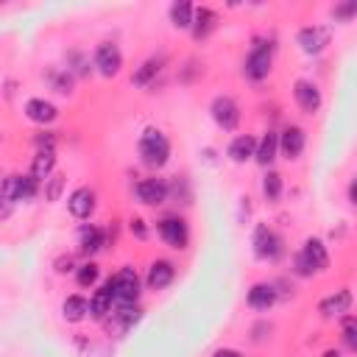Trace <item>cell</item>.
<instances>
[{
  "label": "cell",
  "mask_w": 357,
  "mask_h": 357,
  "mask_svg": "<svg viewBox=\"0 0 357 357\" xmlns=\"http://www.w3.org/2000/svg\"><path fill=\"white\" fill-rule=\"evenodd\" d=\"M112 307H114V293H112V287H109V282L92 296V301H89V315L92 318H103V315H109L112 312Z\"/></svg>",
  "instance_id": "cell-20"
},
{
  "label": "cell",
  "mask_w": 357,
  "mask_h": 357,
  "mask_svg": "<svg viewBox=\"0 0 357 357\" xmlns=\"http://www.w3.org/2000/svg\"><path fill=\"white\" fill-rule=\"evenodd\" d=\"M137 198L142 204H148V206H159L167 198V184L162 178H142L137 184Z\"/></svg>",
  "instance_id": "cell-13"
},
{
  "label": "cell",
  "mask_w": 357,
  "mask_h": 357,
  "mask_svg": "<svg viewBox=\"0 0 357 357\" xmlns=\"http://www.w3.org/2000/svg\"><path fill=\"white\" fill-rule=\"evenodd\" d=\"M25 117L45 126V123H53L59 117V109L45 98H31V100H25Z\"/></svg>",
  "instance_id": "cell-14"
},
{
  "label": "cell",
  "mask_w": 357,
  "mask_h": 357,
  "mask_svg": "<svg viewBox=\"0 0 357 357\" xmlns=\"http://www.w3.org/2000/svg\"><path fill=\"white\" fill-rule=\"evenodd\" d=\"M75 279H78V284H81V287H92V284L98 282V265H95V262L81 265V268H78V273H75Z\"/></svg>",
  "instance_id": "cell-29"
},
{
  "label": "cell",
  "mask_w": 357,
  "mask_h": 357,
  "mask_svg": "<svg viewBox=\"0 0 357 357\" xmlns=\"http://www.w3.org/2000/svg\"><path fill=\"white\" fill-rule=\"evenodd\" d=\"M103 243H106L103 229H98V226H84V229H81V251H84V254L100 251Z\"/></svg>",
  "instance_id": "cell-24"
},
{
  "label": "cell",
  "mask_w": 357,
  "mask_h": 357,
  "mask_svg": "<svg viewBox=\"0 0 357 357\" xmlns=\"http://www.w3.org/2000/svg\"><path fill=\"white\" fill-rule=\"evenodd\" d=\"M296 39H298V45H301L304 53H321L329 45V31L321 28V25H307V28L298 31Z\"/></svg>",
  "instance_id": "cell-11"
},
{
  "label": "cell",
  "mask_w": 357,
  "mask_h": 357,
  "mask_svg": "<svg viewBox=\"0 0 357 357\" xmlns=\"http://www.w3.org/2000/svg\"><path fill=\"white\" fill-rule=\"evenodd\" d=\"M95 67H98V73L106 75V78L117 75L120 67H123V53H120V47L112 45V42L98 45V50H95Z\"/></svg>",
  "instance_id": "cell-7"
},
{
  "label": "cell",
  "mask_w": 357,
  "mask_h": 357,
  "mask_svg": "<svg viewBox=\"0 0 357 357\" xmlns=\"http://www.w3.org/2000/svg\"><path fill=\"white\" fill-rule=\"evenodd\" d=\"M0 195L8 204H14V201H31L36 195V178L33 176H8L3 181Z\"/></svg>",
  "instance_id": "cell-4"
},
{
  "label": "cell",
  "mask_w": 357,
  "mask_h": 357,
  "mask_svg": "<svg viewBox=\"0 0 357 357\" xmlns=\"http://www.w3.org/2000/svg\"><path fill=\"white\" fill-rule=\"evenodd\" d=\"M67 206H70V212H73V218H89L92 212H95V192L89 190V187H78L70 198H67Z\"/></svg>",
  "instance_id": "cell-15"
},
{
  "label": "cell",
  "mask_w": 357,
  "mask_h": 357,
  "mask_svg": "<svg viewBox=\"0 0 357 357\" xmlns=\"http://www.w3.org/2000/svg\"><path fill=\"white\" fill-rule=\"evenodd\" d=\"M349 307H351V293L349 290H335L332 296H326L324 301H321V315H326V318H340V315H346L349 312Z\"/></svg>",
  "instance_id": "cell-17"
},
{
  "label": "cell",
  "mask_w": 357,
  "mask_h": 357,
  "mask_svg": "<svg viewBox=\"0 0 357 357\" xmlns=\"http://www.w3.org/2000/svg\"><path fill=\"white\" fill-rule=\"evenodd\" d=\"M276 151H279V134H273V131H268L259 142H257V162L259 165H271L273 159H276Z\"/></svg>",
  "instance_id": "cell-23"
},
{
  "label": "cell",
  "mask_w": 357,
  "mask_h": 357,
  "mask_svg": "<svg viewBox=\"0 0 357 357\" xmlns=\"http://www.w3.org/2000/svg\"><path fill=\"white\" fill-rule=\"evenodd\" d=\"M304 145H307V134L298 126H287L282 131V137H279V148H282V153L287 159H298L301 151H304Z\"/></svg>",
  "instance_id": "cell-12"
},
{
  "label": "cell",
  "mask_w": 357,
  "mask_h": 357,
  "mask_svg": "<svg viewBox=\"0 0 357 357\" xmlns=\"http://www.w3.org/2000/svg\"><path fill=\"white\" fill-rule=\"evenodd\" d=\"M293 98H296L298 109L307 112V114H312V112L321 109V89L312 81H307V78H298L293 84Z\"/></svg>",
  "instance_id": "cell-10"
},
{
  "label": "cell",
  "mask_w": 357,
  "mask_h": 357,
  "mask_svg": "<svg viewBox=\"0 0 357 357\" xmlns=\"http://www.w3.org/2000/svg\"><path fill=\"white\" fill-rule=\"evenodd\" d=\"M61 187H64V176H53L50 187L45 190V198H47V201H56V198H59V192H61Z\"/></svg>",
  "instance_id": "cell-32"
},
{
  "label": "cell",
  "mask_w": 357,
  "mask_h": 357,
  "mask_svg": "<svg viewBox=\"0 0 357 357\" xmlns=\"http://www.w3.org/2000/svg\"><path fill=\"white\" fill-rule=\"evenodd\" d=\"M271 45H257L251 53H248V59H245V75L251 78V81H262V78H268V73H271Z\"/></svg>",
  "instance_id": "cell-8"
},
{
  "label": "cell",
  "mask_w": 357,
  "mask_h": 357,
  "mask_svg": "<svg viewBox=\"0 0 357 357\" xmlns=\"http://www.w3.org/2000/svg\"><path fill=\"white\" fill-rule=\"evenodd\" d=\"M349 201H351V204L357 206V178H354V181L349 184Z\"/></svg>",
  "instance_id": "cell-35"
},
{
  "label": "cell",
  "mask_w": 357,
  "mask_h": 357,
  "mask_svg": "<svg viewBox=\"0 0 357 357\" xmlns=\"http://www.w3.org/2000/svg\"><path fill=\"white\" fill-rule=\"evenodd\" d=\"M321 357H340V354H337V351H335V349H329V351H324V354H321Z\"/></svg>",
  "instance_id": "cell-37"
},
{
  "label": "cell",
  "mask_w": 357,
  "mask_h": 357,
  "mask_svg": "<svg viewBox=\"0 0 357 357\" xmlns=\"http://www.w3.org/2000/svg\"><path fill=\"white\" fill-rule=\"evenodd\" d=\"M254 254L259 259H276L282 254V237L268 226H257L254 231Z\"/></svg>",
  "instance_id": "cell-9"
},
{
  "label": "cell",
  "mask_w": 357,
  "mask_h": 357,
  "mask_svg": "<svg viewBox=\"0 0 357 357\" xmlns=\"http://www.w3.org/2000/svg\"><path fill=\"white\" fill-rule=\"evenodd\" d=\"M53 167H56V153L47 151V148H42V151H36V156H33V162H31V176H33L36 181H39V178L47 181V176L53 173Z\"/></svg>",
  "instance_id": "cell-21"
},
{
  "label": "cell",
  "mask_w": 357,
  "mask_h": 357,
  "mask_svg": "<svg viewBox=\"0 0 357 357\" xmlns=\"http://www.w3.org/2000/svg\"><path fill=\"white\" fill-rule=\"evenodd\" d=\"M354 14H357V0H346V3H337V6L332 8V17H335V20H340V22L351 20Z\"/></svg>",
  "instance_id": "cell-30"
},
{
  "label": "cell",
  "mask_w": 357,
  "mask_h": 357,
  "mask_svg": "<svg viewBox=\"0 0 357 357\" xmlns=\"http://www.w3.org/2000/svg\"><path fill=\"white\" fill-rule=\"evenodd\" d=\"M326 265H329V254L318 237H310L304 243V248L296 254V273L298 276H310L312 271H326Z\"/></svg>",
  "instance_id": "cell-2"
},
{
  "label": "cell",
  "mask_w": 357,
  "mask_h": 357,
  "mask_svg": "<svg viewBox=\"0 0 357 357\" xmlns=\"http://www.w3.org/2000/svg\"><path fill=\"white\" fill-rule=\"evenodd\" d=\"M245 301H248V307H251V310H268V307L276 301V290H273L271 284L259 282V284H254V287L248 290Z\"/></svg>",
  "instance_id": "cell-18"
},
{
  "label": "cell",
  "mask_w": 357,
  "mask_h": 357,
  "mask_svg": "<svg viewBox=\"0 0 357 357\" xmlns=\"http://www.w3.org/2000/svg\"><path fill=\"white\" fill-rule=\"evenodd\" d=\"M192 20H195V8L190 3H173L170 6V22L176 28H192Z\"/></svg>",
  "instance_id": "cell-26"
},
{
  "label": "cell",
  "mask_w": 357,
  "mask_h": 357,
  "mask_svg": "<svg viewBox=\"0 0 357 357\" xmlns=\"http://www.w3.org/2000/svg\"><path fill=\"white\" fill-rule=\"evenodd\" d=\"M61 312L67 321H84L86 312H89V301L84 296H67L64 304H61Z\"/></svg>",
  "instance_id": "cell-25"
},
{
  "label": "cell",
  "mask_w": 357,
  "mask_h": 357,
  "mask_svg": "<svg viewBox=\"0 0 357 357\" xmlns=\"http://www.w3.org/2000/svg\"><path fill=\"white\" fill-rule=\"evenodd\" d=\"M262 192H265L268 201H276V198L282 195V176L271 170V173L262 178Z\"/></svg>",
  "instance_id": "cell-28"
},
{
  "label": "cell",
  "mask_w": 357,
  "mask_h": 357,
  "mask_svg": "<svg viewBox=\"0 0 357 357\" xmlns=\"http://www.w3.org/2000/svg\"><path fill=\"white\" fill-rule=\"evenodd\" d=\"M343 340L351 351H357V318H343Z\"/></svg>",
  "instance_id": "cell-31"
},
{
  "label": "cell",
  "mask_w": 357,
  "mask_h": 357,
  "mask_svg": "<svg viewBox=\"0 0 357 357\" xmlns=\"http://www.w3.org/2000/svg\"><path fill=\"white\" fill-rule=\"evenodd\" d=\"M131 231H134L137 237H145V220H139V218H134V220H131Z\"/></svg>",
  "instance_id": "cell-33"
},
{
  "label": "cell",
  "mask_w": 357,
  "mask_h": 357,
  "mask_svg": "<svg viewBox=\"0 0 357 357\" xmlns=\"http://www.w3.org/2000/svg\"><path fill=\"white\" fill-rule=\"evenodd\" d=\"M56 265H59V271H61V273H64V271H73V259H70V257H67V259H59Z\"/></svg>",
  "instance_id": "cell-36"
},
{
  "label": "cell",
  "mask_w": 357,
  "mask_h": 357,
  "mask_svg": "<svg viewBox=\"0 0 357 357\" xmlns=\"http://www.w3.org/2000/svg\"><path fill=\"white\" fill-rule=\"evenodd\" d=\"M215 357H243L240 351H234V349H218L215 351Z\"/></svg>",
  "instance_id": "cell-34"
},
{
  "label": "cell",
  "mask_w": 357,
  "mask_h": 357,
  "mask_svg": "<svg viewBox=\"0 0 357 357\" xmlns=\"http://www.w3.org/2000/svg\"><path fill=\"white\" fill-rule=\"evenodd\" d=\"M212 117H215V123L223 128V131H231V128H237V123H240V106L229 98V95H218L215 100H212Z\"/></svg>",
  "instance_id": "cell-6"
},
{
  "label": "cell",
  "mask_w": 357,
  "mask_h": 357,
  "mask_svg": "<svg viewBox=\"0 0 357 357\" xmlns=\"http://www.w3.org/2000/svg\"><path fill=\"white\" fill-rule=\"evenodd\" d=\"M159 67H162V61H159V59H148V61L134 73V84H137V86H148V84H151V78L159 73Z\"/></svg>",
  "instance_id": "cell-27"
},
{
  "label": "cell",
  "mask_w": 357,
  "mask_h": 357,
  "mask_svg": "<svg viewBox=\"0 0 357 357\" xmlns=\"http://www.w3.org/2000/svg\"><path fill=\"white\" fill-rule=\"evenodd\" d=\"M137 148H139V159L148 167H162L170 159V139L156 128H145Z\"/></svg>",
  "instance_id": "cell-1"
},
{
  "label": "cell",
  "mask_w": 357,
  "mask_h": 357,
  "mask_svg": "<svg viewBox=\"0 0 357 357\" xmlns=\"http://www.w3.org/2000/svg\"><path fill=\"white\" fill-rule=\"evenodd\" d=\"M109 287L114 293V304L117 307H131L139 298V276L134 268H123L109 279Z\"/></svg>",
  "instance_id": "cell-3"
},
{
  "label": "cell",
  "mask_w": 357,
  "mask_h": 357,
  "mask_svg": "<svg viewBox=\"0 0 357 357\" xmlns=\"http://www.w3.org/2000/svg\"><path fill=\"white\" fill-rule=\"evenodd\" d=\"M218 25V14L212 8H195V20H192V36L204 39L209 31H215Z\"/></svg>",
  "instance_id": "cell-22"
},
{
  "label": "cell",
  "mask_w": 357,
  "mask_h": 357,
  "mask_svg": "<svg viewBox=\"0 0 357 357\" xmlns=\"http://www.w3.org/2000/svg\"><path fill=\"white\" fill-rule=\"evenodd\" d=\"M173 276H176V265L167 262V259H156L148 268V287L151 290H162V287H167L173 282Z\"/></svg>",
  "instance_id": "cell-16"
},
{
  "label": "cell",
  "mask_w": 357,
  "mask_h": 357,
  "mask_svg": "<svg viewBox=\"0 0 357 357\" xmlns=\"http://www.w3.org/2000/svg\"><path fill=\"white\" fill-rule=\"evenodd\" d=\"M229 156H231L234 162H248L251 156H257V139L248 137V134L234 137L231 145H229Z\"/></svg>",
  "instance_id": "cell-19"
},
{
  "label": "cell",
  "mask_w": 357,
  "mask_h": 357,
  "mask_svg": "<svg viewBox=\"0 0 357 357\" xmlns=\"http://www.w3.org/2000/svg\"><path fill=\"white\" fill-rule=\"evenodd\" d=\"M159 237L170 245V248H187V240H190V229H187V223H184V218H176V215H170V218H162L159 220Z\"/></svg>",
  "instance_id": "cell-5"
}]
</instances>
